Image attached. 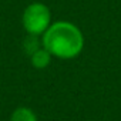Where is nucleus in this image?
I'll use <instances>...</instances> for the list:
<instances>
[{"label": "nucleus", "instance_id": "1", "mask_svg": "<svg viewBox=\"0 0 121 121\" xmlns=\"http://www.w3.org/2000/svg\"><path fill=\"white\" fill-rule=\"evenodd\" d=\"M41 46L54 57L69 60L78 56L84 47L81 30L70 22H56L43 33Z\"/></svg>", "mask_w": 121, "mask_h": 121}, {"label": "nucleus", "instance_id": "2", "mask_svg": "<svg viewBox=\"0 0 121 121\" xmlns=\"http://www.w3.org/2000/svg\"><path fill=\"white\" fill-rule=\"evenodd\" d=\"M50 20H51L50 9L43 3L29 4L23 12V17H22L24 30L31 36L43 34L51 24Z\"/></svg>", "mask_w": 121, "mask_h": 121}, {"label": "nucleus", "instance_id": "3", "mask_svg": "<svg viewBox=\"0 0 121 121\" xmlns=\"http://www.w3.org/2000/svg\"><path fill=\"white\" fill-rule=\"evenodd\" d=\"M30 61H31V64L36 69L43 70V69H46L50 64V61H51V54L41 46L40 48H37L36 51H33L30 54Z\"/></svg>", "mask_w": 121, "mask_h": 121}, {"label": "nucleus", "instance_id": "4", "mask_svg": "<svg viewBox=\"0 0 121 121\" xmlns=\"http://www.w3.org/2000/svg\"><path fill=\"white\" fill-rule=\"evenodd\" d=\"M10 121H37L36 114L27 107H19L13 111Z\"/></svg>", "mask_w": 121, "mask_h": 121}]
</instances>
